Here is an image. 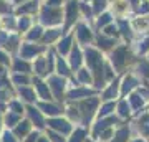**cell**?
Masks as SVG:
<instances>
[{"instance_id":"1","label":"cell","mask_w":149,"mask_h":142,"mask_svg":"<svg viewBox=\"0 0 149 142\" xmlns=\"http://www.w3.org/2000/svg\"><path fill=\"white\" fill-rule=\"evenodd\" d=\"M60 18V12L58 10H52V8H45L43 12V21L45 23H55Z\"/></svg>"},{"instance_id":"2","label":"cell","mask_w":149,"mask_h":142,"mask_svg":"<svg viewBox=\"0 0 149 142\" xmlns=\"http://www.w3.org/2000/svg\"><path fill=\"white\" fill-rule=\"evenodd\" d=\"M50 126L53 127V129H60V131L63 132H68L70 131V124L66 121H60V119H53V121H50Z\"/></svg>"},{"instance_id":"3","label":"cell","mask_w":149,"mask_h":142,"mask_svg":"<svg viewBox=\"0 0 149 142\" xmlns=\"http://www.w3.org/2000/svg\"><path fill=\"white\" fill-rule=\"evenodd\" d=\"M52 88L55 89L56 96H58V99H61V93H63V81L58 78H53L52 79Z\"/></svg>"},{"instance_id":"4","label":"cell","mask_w":149,"mask_h":142,"mask_svg":"<svg viewBox=\"0 0 149 142\" xmlns=\"http://www.w3.org/2000/svg\"><path fill=\"white\" fill-rule=\"evenodd\" d=\"M96 104H98V101H96V99H91L90 104H88V103H83V106H81V107L85 109V117H90L91 116V112H93L91 109H93Z\"/></svg>"},{"instance_id":"5","label":"cell","mask_w":149,"mask_h":142,"mask_svg":"<svg viewBox=\"0 0 149 142\" xmlns=\"http://www.w3.org/2000/svg\"><path fill=\"white\" fill-rule=\"evenodd\" d=\"M74 17H76V2H70V5H68V25L74 20Z\"/></svg>"},{"instance_id":"6","label":"cell","mask_w":149,"mask_h":142,"mask_svg":"<svg viewBox=\"0 0 149 142\" xmlns=\"http://www.w3.org/2000/svg\"><path fill=\"white\" fill-rule=\"evenodd\" d=\"M28 111H30V117H32L33 121L37 122V126L42 127V126H43V121H42V117H40V114H38V112H37L35 109H33V107H30Z\"/></svg>"},{"instance_id":"7","label":"cell","mask_w":149,"mask_h":142,"mask_svg":"<svg viewBox=\"0 0 149 142\" xmlns=\"http://www.w3.org/2000/svg\"><path fill=\"white\" fill-rule=\"evenodd\" d=\"M37 51H38V48H33V46H30V45H25V46H23V58H30V56L35 55Z\"/></svg>"},{"instance_id":"8","label":"cell","mask_w":149,"mask_h":142,"mask_svg":"<svg viewBox=\"0 0 149 142\" xmlns=\"http://www.w3.org/2000/svg\"><path fill=\"white\" fill-rule=\"evenodd\" d=\"M78 35H80V38H81V42H83V43H86V42H88V40L91 38L90 32L86 30L85 26H80V32H78Z\"/></svg>"},{"instance_id":"9","label":"cell","mask_w":149,"mask_h":142,"mask_svg":"<svg viewBox=\"0 0 149 142\" xmlns=\"http://www.w3.org/2000/svg\"><path fill=\"white\" fill-rule=\"evenodd\" d=\"M37 83V88L40 89V93H42V96L45 98V99H50V93H48V89L45 88V84L42 83V81H35Z\"/></svg>"},{"instance_id":"10","label":"cell","mask_w":149,"mask_h":142,"mask_svg":"<svg viewBox=\"0 0 149 142\" xmlns=\"http://www.w3.org/2000/svg\"><path fill=\"white\" fill-rule=\"evenodd\" d=\"M42 109L47 112V114H58L60 109L58 107H55V106H48V104H42Z\"/></svg>"},{"instance_id":"11","label":"cell","mask_w":149,"mask_h":142,"mask_svg":"<svg viewBox=\"0 0 149 142\" xmlns=\"http://www.w3.org/2000/svg\"><path fill=\"white\" fill-rule=\"evenodd\" d=\"M33 10H37V2H30V3H27L25 7H22L18 12L22 13V12H33Z\"/></svg>"},{"instance_id":"12","label":"cell","mask_w":149,"mask_h":142,"mask_svg":"<svg viewBox=\"0 0 149 142\" xmlns=\"http://www.w3.org/2000/svg\"><path fill=\"white\" fill-rule=\"evenodd\" d=\"M20 94L25 96V99H27V101H33V99H35V94H33V93H32L30 89H27V88L20 89Z\"/></svg>"},{"instance_id":"13","label":"cell","mask_w":149,"mask_h":142,"mask_svg":"<svg viewBox=\"0 0 149 142\" xmlns=\"http://www.w3.org/2000/svg\"><path fill=\"white\" fill-rule=\"evenodd\" d=\"M23 126H18L17 127V136H23V134H27V131H28V122H22Z\"/></svg>"},{"instance_id":"14","label":"cell","mask_w":149,"mask_h":142,"mask_svg":"<svg viewBox=\"0 0 149 142\" xmlns=\"http://www.w3.org/2000/svg\"><path fill=\"white\" fill-rule=\"evenodd\" d=\"M15 69H17V71H28L30 68H28V64H27V63L17 61V63H15Z\"/></svg>"},{"instance_id":"15","label":"cell","mask_w":149,"mask_h":142,"mask_svg":"<svg viewBox=\"0 0 149 142\" xmlns=\"http://www.w3.org/2000/svg\"><path fill=\"white\" fill-rule=\"evenodd\" d=\"M71 63H73L74 68L80 64V53H78V50H74V51H73V58H71Z\"/></svg>"},{"instance_id":"16","label":"cell","mask_w":149,"mask_h":142,"mask_svg":"<svg viewBox=\"0 0 149 142\" xmlns=\"http://www.w3.org/2000/svg\"><path fill=\"white\" fill-rule=\"evenodd\" d=\"M13 81H15V83H18V84H27L28 83V79L25 78V76H15V78H13Z\"/></svg>"},{"instance_id":"17","label":"cell","mask_w":149,"mask_h":142,"mask_svg":"<svg viewBox=\"0 0 149 142\" xmlns=\"http://www.w3.org/2000/svg\"><path fill=\"white\" fill-rule=\"evenodd\" d=\"M15 43H17V38H15V37H12V38H10V42H7L5 46L8 48V50H13V48H15Z\"/></svg>"},{"instance_id":"18","label":"cell","mask_w":149,"mask_h":142,"mask_svg":"<svg viewBox=\"0 0 149 142\" xmlns=\"http://www.w3.org/2000/svg\"><path fill=\"white\" fill-rule=\"evenodd\" d=\"M68 45H70V38H68V40H65V42L61 43V45H60V51L65 53L66 50H68Z\"/></svg>"},{"instance_id":"19","label":"cell","mask_w":149,"mask_h":142,"mask_svg":"<svg viewBox=\"0 0 149 142\" xmlns=\"http://www.w3.org/2000/svg\"><path fill=\"white\" fill-rule=\"evenodd\" d=\"M81 139H83V132L78 131L76 134H74V137L71 139V142H81Z\"/></svg>"},{"instance_id":"20","label":"cell","mask_w":149,"mask_h":142,"mask_svg":"<svg viewBox=\"0 0 149 142\" xmlns=\"http://www.w3.org/2000/svg\"><path fill=\"white\" fill-rule=\"evenodd\" d=\"M58 69H60V73L68 74V69H66V66H65V63H63V61H58Z\"/></svg>"},{"instance_id":"21","label":"cell","mask_w":149,"mask_h":142,"mask_svg":"<svg viewBox=\"0 0 149 142\" xmlns=\"http://www.w3.org/2000/svg\"><path fill=\"white\" fill-rule=\"evenodd\" d=\"M56 35H58V32H56V30H53L52 33H47V35H45V40H47V42H50V40H53Z\"/></svg>"},{"instance_id":"22","label":"cell","mask_w":149,"mask_h":142,"mask_svg":"<svg viewBox=\"0 0 149 142\" xmlns=\"http://www.w3.org/2000/svg\"><path fill=\"white\" fill-rule=\"evenodd\" d=\"M40 32H42V30H40V28H35V30H32V33H30V38H38L40 37Z\"/></svg>"},{"instance_id":"23","label":"cell","mask_w":149,"mask_h":142,"mask_svg":"<svg viewBox=\"0 0 149 142\" xmlns=\"http://www.w3.org/2000/svg\"><path fill=\"white\" fill-rule=\"evenodd\" d=\"M12 109L15 111V112H22V107H20L18 103H13V104H12Z\"/></svg>"},{"instance_id":"24","label":"cell","mask_w":149,"mask_h":142,"mask_svg":"<svg viewBox=\"0 0 149 142\" xmlns=\"http://www.w3.org/2000/svg\"><path fill=\"white\" fill-rule=\"evenodd\" d=\"M104 7V0H96V10H100Z\"/></svg>"},{"instance_id":"25","label":"cell","mask_w":149,"mask_h":142,"mask_svg":"<svg viewBox=\"0 0 149 142\" xmlns=\"http://www.w3.org/2000/svg\"><path fill=\"white\" fill-rule=\"evenodd\" d=\"M52 137H53L55 142H63V137H60L58 134H52Z\"/></svg>"},{"instance_id":"26","label":"cell","mask_w":149,"mask_h":142,"mask_svg":"<svg viewBox=\"0 0 149 142\" xmlns=\"http://www.w3.org/2000/svg\"><path fill=\"white\" fill-rule=\"evenodd\" d=\"M27 26H28V20H27V18L20 20V28H27Z\"/></svg>"},{"instance_id":"27","label":"cell","mask_w":149,"mask_h":142,"mask_svg":"<svg viewBox=\"0 0 149 142\" xmlns=\"http://www.w3.org/2000/svg\"><path fill=\"white\" fill-rule=\"evenodd\" d=\"M17 119H18V117H17V116H13V114H12V116H8V117H7V122H15Z\"/></svg>"},{"instance_id":"28","label":"cell","mask_w":149,"mask_h":142,"mask_svg":"<svg viewBox=\"0 0 149 142\" xmlns=\"http://www.w3.org/2000/svg\"><path fill=\"white\" fill-rule=\"evenodd\" d=\"M80 76H81V79H83V81H88V79H90V76H88V74L85 73V71H81Z\"/></svg>"},{"instance_id":"29","label":"cell","mask_w":149,"mask_h":142,"mask_svg":"<svg viewBox=\"0 0 149 142\" xmlns=\"http://www.w3.org/2000/svg\"><path fill=\"white\" fill-rule=\"evenodd\" d=\"M37 137H38L37 134H32V136H30V139H28L27 142H35V141H37Z\"/></svg>"},{"instance_id":"30","label":"cell","mask_w":149,"mask_h":142,"mask_svg":"<svg viewBox=\"0 0 149 142\" xmlns=\"http://www.w3.org/2000/svg\"><path fill=\"white\" fill-rule=\"evenodd\" d=\"M3 142H15L13 139H12V136H8V134H5V141Z\"/></svg>"},{"instance_id":"31","label":"cell","mask_w":149,"mask_h":142,"mask_svg":"<svg viewBox=\"0 0 149 142\" xmlns=\"http://www.w3.org/2000/svg\"><path fill=\"white\" fill-rule=\"evenodd\" d=\"M0 61H7V58H5V55H3V53H0Z\"/></svg>"},{"instance_id":"32","label":"cell","mask_w":149,"mask_h":142,"mask_svg":"<svg viewBox=\"0 0 149 142\" xmlns=\"http://www.w3.org/2000/svg\"><path fill=\"white\" fill-rule=\"evenodd\" d=\"M0 74H3V69H2V68H0Z\"/></svg>"},{"instance_id":"33","label":"cell","mask_w":149,"mask_h":142,"mask_svg":"<svg viewBox=\"0 0 149 142\" xmlns=\"http://www.w3.org/2000/svg\"><path fill=\"white\" fill-rule=\"evenodd\" d=\"M40 142H47V141H40Z\"/></svg>"},{"instance_id":"34","label":"cell","mask_w":149,"mask_h":142,"mask_svg":"<svg viewBox=\"0 0 149 142\" xmlns=\"http://www.w3.org/2000/svg\"><path fill=\"white\" fill-rule=\"evenodd\" d=\"M17 2H20V0H17Z\"/></svg>"}]
</instances>
